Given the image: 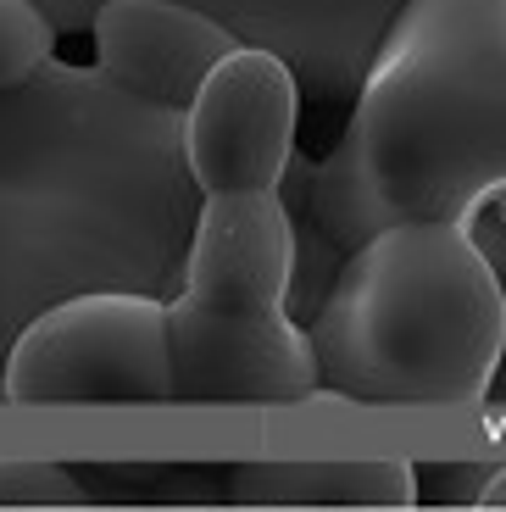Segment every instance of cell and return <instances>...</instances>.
Instances as JSON below:
<instances>
[{
  "label": "cell",
  "mask_w": 506,
  "mask_h": 512,
  "mask_svg": "<svg viewBox=\"0 0 506 512\" xmlns=\"http://www.w3.org/2000/svg\"><path fill=\"white\" fill-rule=\"evenodd\" d=\"M201 206L184 112L73 62L0 95V401L17 340L51 307L89 290L173 301Z\"/></svg>",
  "instance_id": "cell-1"
},
{
  "label": "cell",
  "mask_w": 506,
  "mask_h": 512,
  "mask_svg": "<svg viewBox=\"0 0 506 512\" xmlns=\"http://www.w3.org/2000/svg\"><path fill=\"white\" fill-rule=\"evenodd\" d=\"M340 251L401 223H473L506 195V0H406L345 128L295 156Z\"/></svg>",
  "instance_id": "cell-2"
},
{
  "label": "cell",
  "mask_w": 506,
  "mask_h": 512,
  "mask_svg": "<svg viewBox=\"0 0 506 512\" xmlns=\"http://www.w3.org/2000/svg\"><path fill=\"white\" fill-rule=\"evenodd\" d=\"M501 334L506 284L456 223L356 245L306 323L317 390L356 407H490Z\"/></svg>",
  "instance_id": "cell-3"
},
{
  "label": "cell",
  "mask_w": 506,
  "mask_h": 512,
  "mask_svg": "<svg viewBox=\"0 0 506 512\" xmlns=\"http://www.w3.org/2000/svg\"><path fill=\"white\" fill-rule=\"evenodd\" d=\"M295 229L279 195H223L195 218L184 284L167 301L178 407H301L317 357L290 312Z\"/></svg>",
  "instance_id": "cell-4"
},
{
  "label": "cell",
  "mask_w": 506,
  "mask_h": 512,
  "mask_svg": "<svg viewBox=\"0 0 506 512\" xmlns=\"http://www.w3.org/2000/svg\"><path fill=\"white\" fill-rule=\"evenodd\" d=\"M12 407H167L173 329L167 301L140 290H89L28 323L6 362Z\"/></svg>",
  "instance_id": "cell-5"
},
{
  "label": "cell",
  "mask_w": 506,
  "mask_h": 512,
  "mask_svg": "<svg viewBox=\"0 0 506 512\" xmlns=\"http://www.w3.org/2000/svg\"><path fill=\"white\" fill-rule=\"evenodd\" d=\"M301 78L267 51H228L184 112V167L201 201L279 195L301 140Z\"/></svg>",
  "instance_id": "cell-6"
},
{
  "label": "cell",
  "mask_w": 506,
  "mask_h": 512,
  "mask_svg": "<svg viewBox=\"0 0 506 512\" xmlns=\"http://www.w3.org/2000/svg\"><path fill=\"white\" fill-rule=\"evenodd\" d=\"M234 34V45L279 56L301 78V101L317 123L351 117L367 67L390 39L406 0H178Z\"/></svg>",
  "instance_id": "cell-7"
},
{
  "label": "cell",
  "mask_w": 506,
  "mask_h": 512,
  "mask_svg": "<svg viewBox=\"0 0 506 512\" xmlns=\"http://www.w3.org/2000/svg\"><path fill=\"white\" fill-rule=\"evenodd\" d=\"M95 73L117 95L156 112H190L201 84L228 51H240L223 23L178 0H106L95 17Z\"/></svg>",
  "instance_id": "cell-8"
},
{
  "label": "cell",
  "mask_w": 506,
  "mask_h": 512,
  "mask_svg": "<svg viewBox=\"0 0 506 512\" xmlns=\"http://www.w3.org/2000/svg\"><path fill=\"white\" fill-rule=\"evenodd\" d=\"M228 507L245 512H412V462H228Z\"/></svg>",
  "instance_id": "cell-9"
},
{
  "label": "cell",
  "mask_w": 506,
  "mask_h": 512,
  "mask_svg": "<svg viewBox=\"0 0 506 512\" xmlns=\"http://www.w3.org/2000/svg\"><path fill=\"white\" fill-rule=\"evenodd\" d=\"M89 507L128 512H201L228 501V468L206 462H67Z\"/></svg>",
  "instance_id": "cell-10"
},
{
  "label": "cell",
  "mask_w": 506,
  "mask_h": 512,
  "mask_svg": "<svg viewBox=\"0 0 506 512\" xmlns=\"http://www.w3.org/2000/svg\"><path fill=\"white\" fill-rule=\"evenodd\" d=\"M56 62V28L28 0H0V95L34 84Z\"/></svg>",
  "instance_id": "cell-11"
},
{
  "label": "cell",
  "mask_w": 506,
  "mask_h": 512,
  "mask_svg": "<svg viewBox=\"0 0 506 512\" xmlns=\"http://www.w3.org/2000/svg\"><path fill=\"white\" fill-rule=\"evenodd\" d=\"M56 507H89L67 462L0 457V512H56Z\"/></svg>",
  "instance_id": "cell-12"
},
{
  "label": "cell",
  "mask_w": 506,
  "mask_h": 512,
  "mask_svg": "<svg viewBox=\"0 0 506 512\" xmlns=\"http://www.w3.org/2000/svg\"><path fill=\"white\" fill-rule=\"evenodd\" d=\"M412 474H418V507L429 501L440 512H479L495 468H484V462H434V468H412Z\"/></svg>",
  "instance_id": "cell-13"
},
{
  "label": "cell",
  "mask_w": 506,
  "mask_h": 512,
  "mask_svg": "<svg viewBox=\"0 0 506 512\" xmlns=\"http://www.w3.org/2000/svg\"><path fill=\"white\" fill-rule=\"evenodd\" d=\"M45 23L56 28V39H78V34H95V17L106 12V0H28Z\"/></svg>",
  "instance_id": "cell-14"
},
{
  "label": "cell",
  "mask_w": 506,
  "mask_h": 512,
  "mask_svg": "<svg viewBox=\"0 0 506 512\" xmlns=\"http://www.w3.org/2000/svg\"><path fill=\"white\" fill-rule=\"evenodd\" d=\"M484 512H506V468H495L490 490H484Z\"/></svg>",
  "instance_id": "cell-15"
},
{
  "label": "cell",
  "mask_w": 506,
  "mask_h": 512,
  "mask_svg": "<svg viewBox=\"0 0 506 512\" xmlns=\"http://www.w3.org/2000/svg\"><path fill=\"white\" fill-rule=\"evenodd\" d=\"M490 407H506V334H501V362H495V384H490Z\"/></svg>",
  "instance_id": "cell-16"
},
{
  "label": "cell",
  "mask_w": 506,
  "mask_h": 512,
  "mask_svg": "<svg viewBox=\"0 0 506 512\" xmlns=\"http://www.w3.org/2000/svg\"><path fill=\"white\" fill-rule=\"evenodd\" d=\"M490 212H495V218H501V223H506V195H501V201H495V206H490Z\"/></svg>",
  "instance_id": "cell-17"
},
{
  "label": "cell",
  "mask_w": 506,
  "mask_h": 512,
  "mask_svg": "<svg viewBox=\"0 0 506 512\" xmlns=\"http://www.w3.org/2000/svg\"><path fill=\"white\" fill-rule=\"evenodd\" d=\"M479 512H484V507H479Z\"/></svg>",
  "instance_id": "cell-18"
}]
</instances>
